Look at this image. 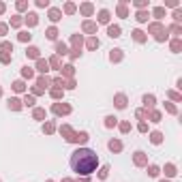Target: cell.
<instances>
[{
	"mask_svg": "<svg viewBox=\"0 0 182 182\" xmlns=\"http://www.w3.org/2000/svg\"><path fill=\"white\" fill-rule=\"evenodd\" d=\"M96 165H99V156H96V152H92L88 148H79L71 154V169L77 174L88 176L96 169Z\"/></svg>",
	"mask_w": 182,
	"mask_h": 182,
	"instance_id": "cell-1",
	"label": "cell"
},
{
	"mask_svg": "<svg viewBox=\"0 0 182 182\" xmlns=\"http://www.w3.org/2000/svg\"><path fill=\"white\" fill-rule=\"evenodd\" d=\"M109 36H120V28L118 26H112V28H109Z\"/></svg>",
	"mask_w": 182,
	"mask_h": 182,
	"instance_id": "cell-2",
	"label": "cell"
},
{
	"mask_svg": "<svg viewBox=\"0 0 182 182\" xmlns=\"http://www.w3.org/2000/svg\"><path fill=\"white\" fill-rule=\"evenodd\" d=\"M109 148H112V150H120V144L118 141H112V144H109Z\"/></svg>",
	"mask_w": 182,
	"mask_h": 182,
	"instance_id": "cell-3",
	"label": "cell"
},
{
	"mask_svg": "<svg viewBox=\"0 0 182 182\" xmlns=\"http://www.w3.org/2000/svg\"><path fill=\"white\" fill-rule=\"evenodd\" d=\"M116 105L118 107H124V99H122V96H118V103H116Z\"/></svg>",
	"mask_w": 182,
	"mask_h": 182,
	"instance_id": "cell-4",
	"label": "cell"
},
{
	"mask_svg": "<svg viewBox=\"0 0 182 182\" xmlns=\"http://www.w3.org/2000/svg\"><path fill=\"white\" fill-rule=\"evenodd\" d=\"M107 17H109L107 11H103V13H101V22H107Z\"/></svg>",
	"mask_w": 182,
	"mask_h": 182,
	"instance_id": "cell-5",
	"label": "cell"
}]
</instances>
